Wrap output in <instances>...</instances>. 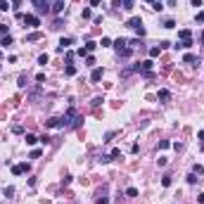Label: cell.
Returning <instances> with one entry per match:
<instances>
[{
	"label": "cell",
	"mask_w": 204,
	"mask_h": 204,
	"mask_svg": "<svg viewBox=\"0 0 204 204\" xmlns=\"http://www.w3.org/2000/svg\"><path fill=\"white\" fill-rule=\"evenodd\" d=\"M197 180H200V178H197V176H195V173H190V176H188V183H190V185H195V183H197Z\"/></svg>",
	"instance_id": "603a6c76"
},
{
	"label": "cell",
	"mask_w": 204,
	"mask_h": 204,
	"mask_svg": "<svg viewBox=\"0 0 204 204\" xmlns=\"http://www.w3.org/2000/svg\"><path fill=\"white\" fill-rule=\"evenodd\" d=\"M126 26H128V29H133V31H136L138 26H142V19H140V17H131V19H128V22H126Z\"/></svg>",
	"instance_id": "5b68a950"
},
{
	"label": "cell",
	"mask_w": 204,
	"mask_h": 204,
	"mask_svg": "<svg viewBox=\"0 0 204 204\" xmlns=\"http://www.w3.org/2000/svg\"><path fill=\"white\" fill-rule=\"evenodd\" d=\"M22 19H24V24H26V26H31V29H36V26H40V19H38L36 14H24Z\"/></svg>",
	"instance_id": "3957f363"
},
{
	"label": "cell",
	"mask_w": 204,
	"mask_h": 204,
	"mask_svg": "<svg viewBox=\"0 0 204 204\" xmlns=\"http://www.w3.org/2000/svg\"><path fill=\"white\" fill-rule=\"evenodd\" d=\"M38 38H40V34H38V31H36V34H29V36H26V40H38Z\"/></svg>",
	"instance_id": "83f0119b"
},
{
	"label": "cell",
	"mask_w": 204,
	"mask_h": 204,
	"mask_svg": "<svg viewBox=\"0 0 204 204\" xmlns=\"http://www.w3.org/2000/svg\"><path fill=\"white\" fill-rule=\"evenodd\" d=\"M109 200H107V188H102L100 192H98V204H107Z\"/></svg>",
	"instance_id": "30bf717a"
},
{
	"label": "cell",
	"mask_w": 204,
	"mask_h": 204,
	"mask_svg": "<svg viewBox=\"0 0 204 204\" xmlns=\"http://www.w3.org/2000/svg\"><path fill=\"white\" fill-rule=\"evenodd\" d=\"M10 2H12V5H17V2H19V0H10Z\"/></svg>",
	"instance_id": "e575fe53"
},
{
	"label": "cell",
	"mask_w": 204,
	"mask_h": 204,
	"mask_svg": "<svg viewBox=\"0 0 204 204\" xmlns=\"http://www.w3.org/2000/svg\"><path fill=\"white\" fill-rule=\"evenodd\" d=\"M192 173H195V176H202V173H204V166L195 164V166H192Z\"/></svg>",
	"instance_id": "2e32d148"
},
{
	"label": "cell",
	"mask_w": 204,
	"mask_h": 204,
	"mask_svg": "<svg viewBox=\"0 0 204 204\" xmlns=\"http://www.w3.org/2000/svg\"><path fill=\"white\" fill-rule=\"evenodd\" d=\"M202 43H204V34H202Z\"/></svg>",
	"instance_id": "d590c367"
},
{
	"label": "cell",
	"mask_w": 204,
	"mask_h": 204,
	"mask_svg": "<svg viewBox=\"0 0 204 204\" xmlns=\"http://www.w3.org/2000/svg\"><path fill=\"white\" fill-rule=\"evenodd\" d=\"M45 126H48V128H60V119H57V116H52V119H48V121H45Z\"/></svg>",
	"instance_id": "7c38bea8"
},
{
	"label": "cell",
	"mask_w": 204,
	"mask_h": 204,
	"mask_svg": "<svg viewBox=\"0 0 204 204\" xmlns=\"http://www.w3.org/2000/svg\"><path fill=\"white\" fill-rule=\"evenodd\" d=\"M121 157V150H112V154H109V159H119Z\"/></svg>",
	"instance_id": "7402d4cb"
},
{
	"label": "cell",
	"mask_w": 204,
	"mask_h": 204,
	"mask_svg": "<svg viewBox=\"0 0 204 204\" xmlns=\"http://www.w3.org/2000/svg\"><path fill=\"white\" fill-rule=\"evenodd\" d=\"M121 2H124V10H131V7H133V2H136V0H121Z\"/></svg>",
	"instance_id": "cb8c5ba5"
},
{
	"label": "cell",
	"mask_w": 204,
	"mask_h": 204,
	"mask_svg": "<svg viewBox=\"0 0 204 204\" xmlns=\"http://www.w3.org/2000/svg\"><path fill=\"white\" fill-rule=\"evenodd\" d=\"M100 45H102V48H109V45H112V40H109V38H102Z\"/></svg>",
	"instance_id": "f546056e"
},
{
	"label": "cell",
	"mask_w": 204,
	"mask_h": 204,
	"mask_svg": "<svg viewBox=\"0 0 204 204\" xmlns=\"http://www.w3.org/2000/svg\"><path fill=\"white\" fill-rule=\"evenodd\" d=\"M71 43H74L71 38H62V40H60V45H57V52H64V50H67Z\"/></svg>",
	"instance_id": "ba28073f"
},
{
	"label": "cell",
	"mask_w": 204,
	"mask_h": 204,
	"mask_svg": "<svg viewBox=\"0 0 204 204\" xmlns=\"http://www.w3.org/2000/svg\"><path fill=\"white\" fill-rule=\"evenodd\" d=\"M24 140H26V145H36V142H38V138H36L34 133H26V136H24Z\"/></svg>",
	"instance_id": "5bb4252c"
},
{
	"label": "cell",
	"mask_w": 204,
	"mask_h": 204,
	"mask_svg": "<svg viewBox=\"0 0 204 204\" xmlns=\"http://www.w3.org/2000/svg\"><path fill=\"white\" fill-rule=\"evenodd\" d=\"M64 74H67V76H74V74H76V67H71V64H69V67L64 69Z\"/></svg>",
	"instance_id": "ffe728a7"
},
{
	"label": "cell",
	"mask_w": 204,
	"mask_h": 204,
	"mask_svg": "<svg viewBox=\"0 0 204 204\" xmlns=\"http://www.w3.org/2000/svg\"><path fill=\"white\" fill-rule=\"evenodd\" d=\"M169 145H171L169 140H162V142H159V150H166V147H169Z\"/></svg>",
	"instance_id": "1f68e13d"
},
{
	"label": "cell",
	"mask_w": 204,
	"mask_h": 204,
	"mask_svg": "<svg viewBox=\"0 0 204 204\" xmlns=\"http://www.w3.org/2000/svg\"><path fill=\"white\" fill-rule=\"evenodd\" d=\"M36 7V12L38 14H48V12H52V2L50 0H31Z\"/></svg>",
	"instance_id": "7a4b0ae2"
},
{
	"label": "cell",
	"mask_w": 204,
	"mask_h": 204,
	"mask_svg": "<svg viewBox=\"0 0 204 204\" xmlns=\"http://www.w3.org/2000/svg\"><path fill=\"white\" fill-rule=\"evenodd\" d=\"M0 45H5V48H7V45H12V36H10V34L0 36Z\"/></svg>",
	"instance_id": "4fadbf2b"
},
{
	"label": "cell",
	"mask_w": 204,
	"mask_h": 204,
	"mask_svg": "<svg viewBox=\"0 0 204 204\" xmlns=\"http://www.w3.org/2000/svg\"><path fill=\"white\" fill-rule=\"evenodd\" d=\"M12 173H14V176H22V173H29V164H17V166H12Z\"/></svg>",
	"instance_id": "8992f818"
},
{
	"label": "cell",
	"mask_w": 204,
	"mask_h": 204,
	"mask_svg": "<svg viewBox=\"0 0 204 204\" xmlns=\"http://www.w3.org/2000/svg\"><path fill=\"white\" fill-rule=\"evenodd\" d=\"M81 17H83V19H90V17H93V12H90L88 7H83V12H81Z\"/></svg>",
	"instance_id": "d6986e66"
},
{
	"label": "cell",
	"mask_w": 204,
	"mask_h": 204,
	"mask_svg": "<svg viewBox=\"0 0 204 204\" xmlns=\"http://www.w3.org/2000/svg\"><path fill=\"white\" fill-rule=\"evenodd\" d=\"M169 98H171V93H169V90H159V100H164V102H166Z\"/></svg>",
	"instance_id": "ac0fdd59"
},
{
	"label": "cell",
	"mask_w": 204,
	"mask_h": 204,
	"mask_svg": "<svg viewBox=\"0 0 204 204\" xmlns=\"http://www.w3.org/2000/svg\"><path fill=\"white\" fill-rule=\"evenodd\" d=\"M102 74H104V69L95 67V69H93V74H90V81H93V83H98V81L102 78Z\"/></svg>",
	"instance_id": "52a82bcc"
},
{
	"label": "cell",
	"mask_w": 204,
	"mask_h": 204,
	"mask_svg": "<svg viewBox=\"0 0 204 204\" xmlns=\"http://www.w3.org/2000/svg\"><path fill=\"white\" fill-rule=\"evenodd\" d=\"M126 195H128V197H138V190H136V188H128Z\"/></svg>",
	"instance_id": "d4e9b609"
},
{
	"label": "cell",
	"mask_w": 204,
	"mask_h": 204,
	"mask_svg": "<svg viewBox=\"0 0 204 204\" xmlns=\"http://www.w3.org/2000/svg\"><path fill=\"white\" fill-rule=\"evenodd\" d=\"M64 12V0H52V14H62Z\"/></svg>",
	"instance_id": "277c9868"
},
{
	"label": "cell",
	"mask_w": 204,
	"mask_h": 204,
	"mask_svg": "<svg viewBox=\"0 0 204 204\" xmlns=\"http://www.w3.org/2000/svg\"><path fill=\"white\" fill-rule=\"evenodd\" d=\"M192 5L195 7H202V0H192Z\"/></svg>",
	"instance_id": "d6a6232c"
},
{
	"label": "cell",
	"mask_w": 204,
	"mask_h": 204,
	"mask_svg": "<svg viewBox=\"0 0 204 204\" xmlns=\"http://www.w3.org/2000/svg\"><path fill=\"white\" fill-rule=\"evenodd\" d=\"M154 10H157V12H162V10H164V5H162V0H157V2H154Z\"/></svg>",
	"instance_id": "4dcf8cb0"
},
{
	"label": "cell",
	"mask_w": 204,
	"mask_h": 204,
	"mask_svg": "<svg viewBox=\"0 0 204 204\" xmlns=\"http://www.w3.org/2000/svg\"><path fill=\"white\" fill-rule=\"evenodd\" d=\"M178 36H180V40H192V34H190V29H180V31H178Z\"/></svg>",
	"instance_id": "8fae6325"
},
{
	"label": "cell",
	"mask_w": 204,
	"mask_h": 204,
	"mask_svg": "<svg viewBox=\"0 0 204 204\" xmlns=\"http://www.w3.org/2000/svg\"><path fill=\"white\" fill-rule=\"evenodd\" d=\"M162 52V45H154V48H150V57H157Z\"/></svg>",
	"instance_id": "9a60e30c"
},
{
	"label": "cell",
	"mask_w": 204,
	"mask_h": 204,
	"mask_svg": "<svg viewBox=\"0 0 204 204\" xmlns=\"http://www.w3.org/2000/svg\"><path fill=\"white\" fill-rule=\"evenodd\" d=\"M183 62H185V64H200V57H197V55H190V52H188V55L183 57Z\"/></svg>",
	"instance_id": "9c48e42d"
},
{
	"label": "cell",
	"mask_w": 204,
	"mask_h": 204,
	"mask_svg": "<svg viewBox=\"0 0 204 204\" xmlns=\"http://www.w3.org/2000/svg\"><path fill=\"white\" fill-rule=\"evenodd\" d=\"M162 185L169 188V185H171V176H164V178H162Z\"/></svg>",
	"instance_id": "4316f807"
},
{
	"label": "cell",
	"mask_w": 204,
	"mask_h": 204,
	"mask_svg": "<svg viewBox=\"0 0 204 204\" xmlns=\"http://www.w3.org/2000/svg\"><path fill=\"white\" fill-rule=\"evenodd\" d=\"M173 26H176V22H173V19H166V22H164V29H173Z\"/></svg>",
	"instance_id": "484cf974"
},
{
	"label": "cell",
	"mask_w": 204,
	"mask_h": 204,
	"mask_svg": "<svg viewBox=\"0 0 204 204\" xmlns=\"http://www.w3.org/2000/svg\"><path fill=\"white\" fill-rule=\"evenodd\" d=\"M112 45L116 48V52H119L121 57H128V55H131V48H128V40H126V38H119V40H114Z\"/></svg>",
	"instance_id": "6da1fadb"
},
{
	"label": "cell",
	"mask_w": 204,
	"mask_h": 204,
	"mask_svg": "<svg viewBox=\"0 0 204 204\" xmlns=\"http://www.w3.org/2000/svg\"><path fill=\"white\" fill-rule=\"evenodd\" d=\"M38 64H43V67H45V64H48V55H40V57H38Z\"/></svg>",
	"instance_id": "f1b7e54d"
},
{
	"label": "cell",
	"mask_w": 204,
	"mask_h": 204,
	"mask_svg": "<svg viewBox=\"0 0 204 204\" xmlns=\"http://www.w3.org/2000/svg\"><path fill=\"white\" fill-rule=\"evenodd\" d=\"M10 5H12V2H7V0H2V2H0V10H2V12H7V10H10Z\"/></svg>",
	"instance_id": "44dd1931"
},
{
	"label": "cell",
	"mask_w": 204,
	"mask_h": 204,
	"mask_svg": "<svg viewBox=\"0 0 204 204\" xmlns=\"http://www.w3.org/2000/svg\"><path fill=\"white\" fill-rule=\"evenodd\" d=\"M147 2H154V0H147Z\"/></svg>",
	"instance_id": "8d00e7d4"
},
{
	"label": "cell",
	"mask_w": 204,
	"mask_h": 204,
	"mask_svg": "<svg viewBox=\"0 0 204 204\" xmlns=\"http://www.w3.org/2000/svg\"><path fill=\"white\" fill-rule=\"evenodd\" d=\"M197 200H200V202H202V204H204V192H202V195H200V197H197Z\"/></svg>",
	"instance_id": "836d02e7"
},
{
	"label": "cell",
	"mask_w": 204,
	"mask_h": 204,
	"mask_svg": "<svg viewBox=\"0 0 204 204\" xmlns=\"http://www.w3.org/2000/svg\"><path fill=\"white\" fill-rule=\"evenodd\" d=\"M95 48H98V43H93V40H88V43H86V52H93Z\"/></svg>",
	"instance_id": "e0dca14e"
}]
</instances>
